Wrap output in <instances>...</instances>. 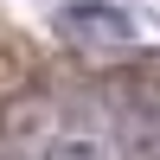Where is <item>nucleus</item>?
I'll return each mask as SVG.
<instances>
[{
	"mask_svg": "<svg viewBox=\"0 0 160 160\" xmlns=\"http://www.w3.org/2000/svg\"><path fill=\"white\" fill-rule=\"evenodd\" d=\"M64 26L77 38H90V45H128L135 38V19L122 7H109V0H71L64 7Z\"/></svg>",
	"mask_w": 160,
	"mask_h": 160,
	"instance_id": "nucleus-1",
	"label": "nucleus"
},
{
	"mask_svg": "<svg viewBox=\"0 0 160 160\" xmlns=\"http://www.w3.org/2000/svg\"><path fill=\"white\" fill-rule=\"evenodd\" d=\"M51 160H109V148H102L96 135H64L58 148H51Z\"/></svg>",
	"mask_w": 160,
	"mask_h": 160,
	"instance_id": "nucleus-2",
	"label": "nucleus"
}]
</instances>
